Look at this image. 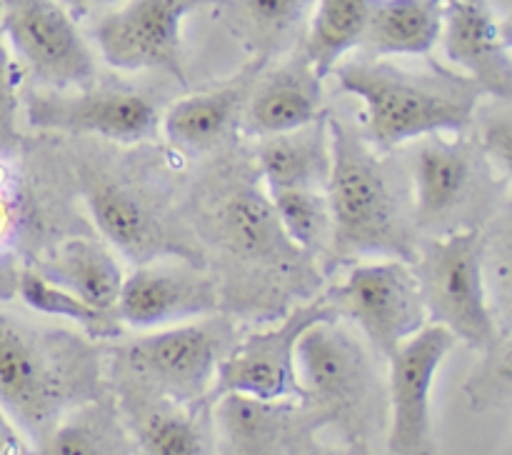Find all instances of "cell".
<instances>
[{
    "instance_id": "1",
    "label": "cell",
    "mask_w": 512,
    "mask_h": 455,
    "mask_svg": "<svg viewBox=\"0 0 512 455\" xmlns=\"http://www.w3.org/2000/svg\"><path fill=\"white\" fill-rule=\"evenodd\" d=\"M108 393L103 345L0 305V410L33 445L68 410Z\"/></svg>"
},
{
    "instance_id": "2",
    "label": "cell",
    "mask_w": 512,
    "mask_h": 455,
    "mask_svg": "<svg viewBox=\"0 0 512 455\" xmlns=\"http://www.w3.org/2000/svg\"><path fill=\"white\" fill-rule=\"evenodd\" d=\"M333 165L325 185L333 213V263L385 255L413 263L418 228L405 163L378 153L360 128L328 113Z\"/></svg>"
},
{
    "instance_id": "3",
    "label": "cell",
    "mask_w": 512,
    "mask_h": 455,
    "mask_svg": "<svg viewBox=\"0 0 512 455\" xmlns=\"http://www.w3.org/2000/svg\"><path fill=\"white\" fill-rule=\"evenodd\" d=\"M190 208V233L200 235L245 283H273L275 295L288 283H315V263L280 228L258 170L233 158L210 168Z\"/></svg>"
},
{
    "instance_id": "4",
    "label": "cell",
    "mask_w": 512,
    "mask_h": 455,
    "mask_svg": "<svg viewBox=\"0 0 512 455\" xmlns=\"http://www.w3.org/2000/svg\"><path fill=\"white\" fill-rule=\"evenodd\" d=\"M333 70L340 88L363 100L360 133L378 153H393L425 135L465 133L485 95L468 75L435 60L408 70L380 58H355Z\"/></svg>"
},
{
    "instance_id": "5",
    "label": "cell",
    "mask_w": 512,
    "mask_h": 455,
    "mask_svg": "<svg viewBox=\"0 0 512 455\" xmlns=\"http://www.w3.org/2000/svg\"><path fill=\"white\" fill-rule=\"evenodd\" d=\"M375 350L343 320H320L295 345L303 398L298 420L303 430L333 425L348 445L368 448L388 425V380Z\"/></svg>"
},
{
    "instance_id": "6",
    "label": "cell",
    "mask_w": 512,
    "mask_h": 455,
    "mask_svg": "<svg viewBox=\"0 0 512 455\" xmlns=\"http://www.w3.org/2000/svg\"><path fill=\"white\" fill-rule=\"evenodd\" d=\"M240 340L228 315L175 323L103 348L108 390H138L175 403L208 400L225 355Z\"/></svg>"
},
{
    "instance_id": "7",
    "label": "cell",
    "mask_w": 512,
    "mask_h": 455,
    "mask_svg": "<svg viewBox=\"0 0 512 455\" xmlns=\"http://www.w3.org/2000/svg\"><path fill=\"white\" fill-rule=\"evenodd\" d=\"M408 150L405 170L413 190V218L425 238L483 228L495 218V200L508 180L485 160L478 140L425 135Z\"/></svg>"
},
{
    "instance_id": "8",
    "label": "cell",
    "mask_w": 512,
    "mask_h": 455,
    "mask_svg": "<svg viewBox=\"0 0 512 455\" xmlns=\"http://www.w3.org/2000/svg\"><path fill=\"white\" fill-rule=\"evenodd\" d=\"M485 230L465 228L418 240L413 273L428 323L443 325L473 350L493 348L510 330H500L485 288Z\"/></svg>"
},
{
    "instance_id": "9",
    "label": "cell",
    "mask_w": 512,
    "mask_h": 455,
    "mask_svg": "<svg viewBox=\"0 0 512 455\" xmlns=\"http://www.w3.org/2000/svg\"><path fill=\"white\" fill-rule=\"evenodd\" d=\"M78 183L95 228L130 263L140 265L165 255L208 263L193 235H185L178 210H168L160 190L145 188L148 183L140 175L128 168L85 163Z\"/></svg>"
},
{
    "instance_id": "10",
    "label": "cell",
    "mask_w": 512,
    "mask_h": 455,
    "mask_svg": "<svg viewBox=\"0 0 512 455\" xmlns=\"http://www.w3.org/2000/svg\"><path fill=\"white\" fill-rule=\"evenodd\" d=\"M323 298L335 318L358 325L365 343L385 360L428 325L418 278L408 260L355 265Z\"/></svg>"
},
{
    "instance_id": "11",
    "label": "cell",
    "mask_w": 512,
    "mask_h": 455,
    "mask_svg": "<svg viewBox=\"0 0 512 455\" xmlns=\"http://www.w3.org/2000/svg\"><path fill=\"white\" fill-rule=\"evenodd\" d=\"M23 108L25 123L40 133L98 135L123 145L155 140L163 120L158 100L128 85L35 88L25 93Z\"/></svg>"
},
{
    "instance_id": "12",
    "label": "cell",
    "mask_w": 512,
    "mask_h": 455,
    "mask_svg": "<svg viewBox=\"0 0 512 455\" xmlns=\"http://www.w3.org/2000/svg\"><path fill=\"white\" fill-rule=\"evenodd\" d=\"M0 30L38 88H85L98 78L93 50L58 0H0Z\"/></svg>"
},
{
    "instance_id": "13",
    "label": "cell",
    "mask_w": 512,
    "mask_h": 455,
    "mask_svg": "<svg viewBox=\"0 0 512 455\" xmlns=\"http://www.w3.org/2000/svg\"><path fill=\"white\" fill-rule=\"evenodd\" d=\"M338 320L323 295L295 305L275 328L240 335L215 375L208 400L223 395H248L265 403H300L303 388L295 368V345L310 325Z\"/></svg>"
},
{
    "instance_id": "14",
    "label": "cell",
    "mask_w": 512,
    "mask_h": 455,
    "mask_svg": "<svg viewBox=\"0 0 512 455\" xmlns=\"http://www.w3.org/2000/svg\"><path fill=\"white\" fill-rule=\"evenodd\" d=\"M455 335L428 323L388 358V453L438 455L433 430V388Z\"/></svg>"
},
{
    "instance_id": "15",
    "label": "cell",
    "mask_w": 512,
    "mask_h": 455,
    "mask_svg": "<svg viewBox=\"0 0 512 455\" xmlns=\"http://www.w3.org/2000/svg\"><path fill=\"white\" fill-rule=\"evenodd\" d=\"M218 0H123L95 23L93 40L110 68L163 70L180 85L188 83L183 68L180 23L193 10Z\"/></svg>"
},
{
    "instance_id": "16",
    "label": "cell",
    "mask_w": 512,
    "mask_h": 455,
    "mask_svg": "<svg viewBox=\"0 0 512 455\" xmlns=\"http://www.w3.org/2000/svg\"><path fill=\"white\" fill-rule=\"evenodd\" d=\"M218 278L208 263L165 255L135 265L115 300V315L130 328H160L218 313Z\"/></svg>"
},
{
    "instance_id": "17",
    "label": "cell",
    "mask_w": 512,
    "mask_h": 455,
    "mask_svg": "<svg viewBox=\"0 0 512 455\" xmlns=\"http://www.w3.org/2000/svg\"><path fill=\"white\" fill-rule=\"evenodd\" d=\"M440 40L450 63L485 95L510 100V35L485 0H445Z\"/></svg>"
},
{
    "instance_id": "18",
    "label": "cell",
    "mask_w": 512,
    "mask_h": 455,
    "mask_svg": "<svg viewBox=\"0 0 512 455\" xmlns=\"http://www.w3.org/2000/svg\"><path fill=\"white\" fill-rule=\"evenodd\" d=\"M138 455H218L213 403H175L138 390H110Z\"/></svg>"
},
{
    "instance_id": "19",
    "label": "cell",
    "mask_w": 512,
    "mask_h": 455,
    "mask_svg": "<svg viewBox=\"0 0 512 455\" xmlns=\"http://www.w3.org/2000/svg\"><path fill=\"white\" fill-rule=\"evenodd\" d=\"M265 68L263 60H250L228 83L175 100L160 120L170 150L200 155L223 145L238 130L250 90Z\"/></svg>"
},
{
    "instance_id": "20",
    "label": "cell",
    "mask_w": 512,
    "mask_h": 455,
    "mask_svg": "<svg viewBox=\"0 0 512 455\" xmlns=\"http://www.w3.org/2000/svg\"><path fill=\"white\" fill-rule=\"evenodd\" d=\"M323 113V78L298 48L283 65L258 75L238 130L248 138H265L313 123Z\"/></svg>"
},
{
    "instance_id": "21",
    "label": "cell",
    "mask_w": 512,
    "mask_h": 455,
    "mask_svg": "<svg viewBox=\"0 0 512 455\" xmlns=\"http://www.w3.org/2000/svg\"><path fill=\"white\" fill-rule=\"evenodd\" d=\"M213 425L218 455H293L300 433L298 403L223 395L213 400Z\"/></svg>"
},
{
    "instance_id": "22",
    "label": "cell",
    "mask_w": 512,
    "mask_h": 455,
    "mask_svg": "<svg viewBox=\"0 0 512 455\" xmlns=\"http://www.w3.org/2000/svg\"><path fill=\"white\" fill-rule=\"evenodd\" d=\"M28 268L103 310H115L125 280L113 250L90 235H70L45 245L30 258Z\"/></svg>"
},
{
    "instance_id": "23",
    "label": "cell",
    "mask_w": 512,
    "mask_h": 455,
    "mask_svg": "<svg viewBox=\"0 0 512 455\" xmlns=\"http://www.w3.org/2000/svg\"><path fill=\"white\" fill-rule=\"evenodd\" d=\"M315 0H218L215 15L253 60L273 63L303 45Z\"/></svg>"
},
{
    "instance_id": "24",
    "label": "cell",
    "mask_w": 512,
    "mask_h": 455,
    "mask_svg": "<svg viewBox=\"0 0 512 455\" xmlns=\"http://www.w3.org/2000/svg\"><path fill=\"white\" fill-rule=\"evenodd\" d=\"M255 140L253 163L265 190L328 185L333 165L328 110L313 123Z\"/></svg>"
},
{
    "instance_id": "25",
    "label": "cell",
    "mask_w": 512,
    "mask_h": 455,
    "mask_svg": "<svg viewBox=\"0 0 512 455\" xmlns=\"http://www.w3.org/2000/svg\"><path fill=\"white\" fill-rule=\"evenodd\" d=\"M445 0H373L358 48L365 58L425 55L440 40Z\"/></svg>"
},
{
    "instance_id": "26",
    "label": "cell",
    "mask_w": 512,
    "mask_h": 455,
    "mask_svg": "<svg viewBox=\"0 0 512 455\" xmlns=\"http://www.w3.org/2000/svg\"><path fill=\"white\" fill-rule=\"evenodd\" d=\"M33 455H138V450L108 390L68 410L35 445Z\"/></svg>"
},
{
    "instance_id": "27",
    "label": "cell",
    "mask_w": 512,
    "mask_h": 455,
    "mask_svg": "<svg viewBox=\"0 0 512 455\" xmlns=\"http://www.w3.org/2000/svg\"><path fill=\"white\" fill-rule=\"evenodd\" d=\"M33 205L23 163L10 150V143H0V303L15 295L20 270L30 253L33 235Z\"/></svg>"
},
{
    "instance_id": "28",
    "label": "cell",
    "mask_w": 512,
    "mask_h": 455,
    "mask_svg": "<svg viewBox=\"0 0 512 455\" xmlns=\"http://www.w3.org/2000/svg\"><path fill=\"white\" fill-rule=\"evenodd\" d=\"M373 0H315L303 53L320 78H328L345 53L358 48Z\"/></svg>"
},
{
    "instance_id": "29",
    "label": "cell",
    "mask_w": 512,
    "mask_h": 455,
    "mask_svg": "<svg viewBox=\"0 0 512 455\" xmlns=\"http://www.w3.org/2000/svg\"><path fill=\"white\" fill-rule=\"evenodd\" d=\"M285 238L310 260L333 255V213L325 188H273L265 190Z\"/></svg>"
},
{
    "instance_id": "30",
    "label": "cell",
    "mask_w": 512,
    "mask_h": 455,
    "mask_svg": "<svg viewBox=\"0 0 512 455\" xmlns=\"http://www.w3.org/2000/svg\"><path fill=\"white\" fill-rule=\"evenodd\" d=\"M15 295H18V298L23 300L25 308H30L33 313L75 323L88 338L98 340V343H110V340L120 338V333H123V323L118 320L115 310H103L85 303L83 298L73 295L70 290L40 278V275L35 273L33 268H28V265L20 270Z\"/></svg>"
},
{
    "instance_id": "31",
    "label": "cell",
    "mask_w": 512,
    "mask_h": 455,
    "mask_svg": "<svg viewBox=\"0 0 512 455\" xmlns=\"http://www.w3.org/2000/svg\"><path fill=\"white\" fill-rule=\"evenodd\" d=\"M483 365L465 383L470 408L490 410L508 408L512 398L510 385V338H500L490 350H485Z\"/></svg>"
},
{
    "instance_id": "32",
    "label": "cell",
    "mask_w": 512,
    "mask_h": 455,
    "mask_svg": "<svg viewBox=\"0 0 512 455\" xmlns=\"http://www.w3.org/2000/svg\"><path fill=\"white\" fill-rule=\"evenodd\" d=\"M508 103L510 100H500L498 108H488L483 113L475 110L473 118V123L480 125L475 140H478L485 160L503 180H510L512 173V115Z\"/></svg>"
},
{
    "instance_id": "33",
    "label": "cell",
    "mask_w": 512,
    "mask_h": 455,
    "mask_svg": "<svg viewBox=\"0 0 512 455\" xmlns=\"http://www.w3.org/2000/svg\"><path fill=\"white\" fill-rule=\"evenodd\" d=\"M20 80L23 68L10 53L8 43L0 30V143L15 140V113L20 105Z\"/></svg>"
},
{
    "instance_id": "34",
    "label": "cell",
    "mask_w": 512,
    "mask_h": 455,
    "mask_svg": "<svg viewBox=\"0 0 512 455\" xmlns=\"http://www.w3.org/2000/svg\"><path fill=\"white\" fill-rule=\"evenodd\" d=\"M0 455H33L28 443H25V438L10 423L3 410H0Z\"/></svg>"
},
{
    "instance_id": "35",
    "label": "cell",
    "mask_w": 512,
    "mask_h": 455,
    "mask_svg": "<svg viewBox=\"0 0 512 455\" xmlns=\"http://www.w3.org/2000/svg\"><path fill=\"white\" fill-rule=\"evenodd\" d=\"M358 445H350V450H340V448H325V445L315 443L313 433L300 428L298 438H295L293 445V455H355Z\"/></svg>"
},
{
    "instance_id": "36",
    "label": "cell",
    "mask_w": 512,
    "mask_h": 455,
    "mask_svg": "<svg viewBox=\"0 0 512 455\" xmlns=\"http://www.w3.org/2000/svg\"><path fill=\"white\" fill-rule=\"evenodd\" d=\"M65 10H68L73 18H80V15H88L90 10L103 8V5H115L123 3V0H58Z\"/></svg>"
}]
</instances>
